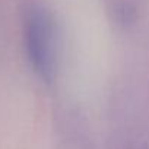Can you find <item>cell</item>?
<instances>
[{"label": "cell", "mask_w": 149, "mask_h": 149, "mask_svg": "<svg viewBox=\"0 0 149 149\" xmlns=\"http://www.w3.org/2000/svg\"><path fill=\"white\" fill-rule=\"evenodd\" d=\"M25 42L31 66L44 81H51L56 67L54 31L45 10L35 8L29 12L25 26Z\"/></svg>", "instance_id": "6da1fadb"}]
</instances>
